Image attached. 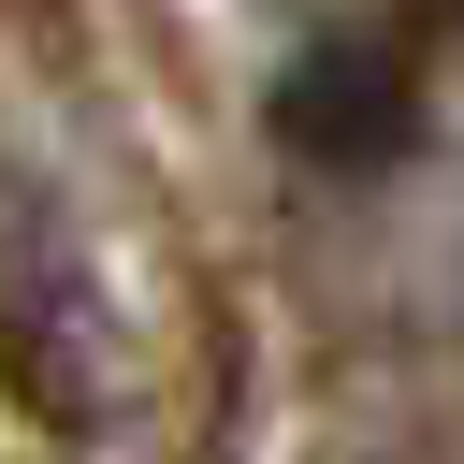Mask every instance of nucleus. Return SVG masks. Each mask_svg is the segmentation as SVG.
<instances>
[{
	"mask_svg": "<svg viewBox=\"0 0 464 464\" xmlns=\"http://www.w3.org/2000/svg\"><path fill=\"white\" fill-rule=\"evenodd\" d=\"M406 14H435V29H464V0H406Z\"/></svg>",
	"mask_w": 464,
	"mask_h": 464,
	"instance_id": "obj_1",
	"label": "nucleus"
}]
</instances>
